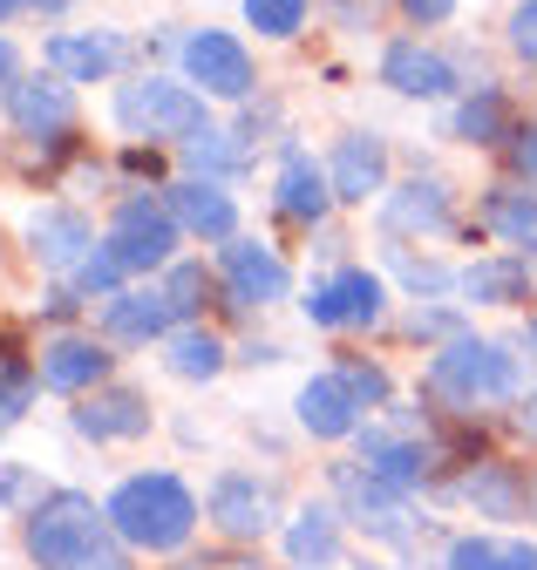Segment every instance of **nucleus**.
Segmentation results:
<instances>
[{
	"label": "nucleus",
	"instance_id": "1",
	"mask_svg": "<svg viewBox=\"0 0 537 570\" xmlns=\"http://www.w3.org/2000/svg\"><path fill=\"white\" fill-rule=\"evenodd\" d=\"M109 530L123 550H150V557H170L191 543V530L205 523V510H197V495L184 489V475L170 469H144V475H123L109 489V503H102Z\"/></svg>",
	"mask_w": 537,
	"mask_h": 570
},
{
	"label": "nucleus",
	"instance_id": "2",
	"mask_svg": "<svg viewBox=\"0 0 537 570\" xmlns=\"http://www.w3.org/2000/svg\"><path fill=\"white\" fill-rule=\"evenodd\" d=\"M21 550H28L35 570H82V563H96V557H109L123 543H116L109 517L96 510V495L48 489V503L35 517H21Z\"/></svg>",
	"mask_w": 537,
	"mask_h": 570
},
{
	"label": "nucleus",
	"instance_id": "3",
	"mask_svg": "<svg viewBox=\"0 0 537 570\" xmlns=\"http://www.w3.org/2000/svg\"><path fill=\"white\" fill-rule=\"evenodd\" d=\"M116 129L123 136H137V142H197L212 129V109L205 96H197L191 82H170V76H137V82H123L116 102H109Z\"/></svg>",
	"mask_w": 537,
	"mask_h": 570
},
{
	"label": "nucleus",
	"instance_id": "4",
	"mask_svg": "<svg viewBox=\"0 0 537 570\" xmlns=\"http://www.w3.org/2000/svg\"><path fill=\"white\" fill-rule=\"evenodd\" d=\"M429 394H442L449 407H484V401H510L517 394V361L510 346L456 333L436 361H429Z\"/></svg>",
	"mask_w": 537,
	"mask_h": 570
},
{
	"label": "nucleus",
	"instance_id": "5",
	"mask_svg": "<svg viewBox=\"0 0 537 570\" xmlns=\"http://www.w3.org/2000/svg\"><path fill=\"white\" fill-rule=\"evenodd\" d=\"M177 61H184V82L205 96V102H212V96H218V102H245V96L258 89L252 48H245L238 35H225V28H197V35H184Z\"/></svg>",
	"mask_w": 537,
	"mask_h": 570
},
{
	"label": "nucleus",
	"instance_id": "6",
	"mask_svg": "<svg viewBox=\"0 0 537 570\" xmlns=\"http://www.w3.org/2000/svg\"><path fill=\"white\" fill-rule=\"evenodd\" d=\"M177 238H184V232H177V218H170L164 197H129V204H116L102 252H109L123 272H164L170 252H177Z\"/></svg>",
	"mask_w": 537,
	"mask_h": 570
},
{
	"label": "nucleus",
	"instance_id": "7",
	"mask_svg": "<svg viewBox=\"0 0 537 570\" xmlns=\"http://www.w3.org/2000/svg\"><path fill=\"white\" fill-rule=\"evenodd\" d=\"M333 510L341 517H354L368 537H381V543H409V503L388 489V482H374L361 462H333Z\"/></svg>",
	"mask_w": 537,
	"mask_h": 570
},
{
	"label": "nucleus",
	"instance_id": "8",
	"mask_svg": "<svg viewBox=\"0 0 537 570\" xmlns=\"http://www.w3.org/2000/svg\"><path fill=\"white\" fill-rule=\"evenodd\" d=\"M354 462L374 475V482H388L394 495H409V489H422V475H429V442L416 435V421L401 414V421H388V428H361L354 435Z\"/></svg>",
	"mask_w": 537,
	"mask_h": 570
},
{
	"label": "nucleus",
	"instance_id": "9",
	"mask_svg": "<svg viewBox=\"0 0 537 570\" xmlns=\"http://www.w3.org/2000/svg\"><path fill=\"white\" fill-rule=\"evenodd\" d=\"M300 306L313 326H374L388 313V285L368 265H341L333 278H313V293Z\"/></svg>",
	"mask_w": 537,
	"mask_h": 570
},
{
	"label": "nucleus",
	"instance_id": "10",
	"mask_svg": "<svg viewBox=\"0 0 537 570\" xmlns=\"http://www.w3.org/2000/svg\"><path fill=\"white\" fill-rule=\"evenodd\" d=\"M205 523L225 537V543H258L265 530H273V489H265L258 475L245 469H225L205 495Z\"/></svg>",
	"mask_w": 537,
	"mask_h": 570
},
{
	"label": "nucleus",
	"instance_id": "11",
	"mask_svg": "<svg viewBox=\"0 0 537 570\" xmlns=\"http://www.w3.org/2000/svg\"><path fill=\"white\" fill-rule=\"evenodd\" d=\"M76 116H82L76 109V82H61L55 68H48V76H21L14 96H8V122L28 142H61V136L76 129Z\"/></svg>",
	"mask_w": 537,
	"mask_h": 570
},
{
	"label": "nucleus",
	"instance_id": "12",
	"mask_svg": "<svg viewBox=\"0 0 537 570\" xmlns=\"http://www.w3.org/2000/svg\"><path fill=\"white\" fill-rule=\"evenodd\" d=\"M89 252H96V232H89L82 210H69V204H41L35 218H28V258H35L41 272L76 278V272L89 265Z\"/></svg>",
	"mask_w": 537,
	"mask_h": 570
},
{
	"label": "nucleus",
	"instance_id": "13",
	"mask_svg": "<svg viewBox=\"0 0 537 570\" xmlns=\"http://www.w3.org/2000/svg\"><path fill=\"white\" fill-rule=\"evenodd\" d=\"M218 272H225V285H232L238 306H280V299L293 293L286 258H280L273 245H258V238H225Z\"/></svg>",
	"mask_w": 537,
	"mask_h": 570
},
{
	"label": "nucleus",
	"instance_id": "14",
	"mask_svg": "<svg viewBox=\"0 0 537 570\" xmlns=\"http://www.w3.org/2000/svg\"><path fill=\"white\" fill-rule=\"evenodd\" d=\"M326 184H333V204H374L388 197V142L374 129H348L326 157Z\"/></svg>",
	"mask_w": 537,
	"mask_h": 570
},
{
	"label": "nucleus",
	"instance_id": "15",
	"mask_svg": "<svg viewBox=\"0 0 537 570\" xmlns=\"http://www.w3.org/2000/svg\"><path fill=\"white\" fill-rule=\"evenodd\" d=\"M35 374H41L48 394H96L109 381V346L102 340H82V333H55L35 353Z\"/></svg>",
	"mask_w": 537,
	"mask_h": 570
},
{
	"label": "nucleus",
	"instance_id": "16",
	"mask_svg": "<svg viewBox=\"0 0 537 570\" xmlns=\"http://www.w3.org/2000/svg\"><path fill=\"white\" fill-rule=\"evenodd\" d=\"M381 225H388V238H442V232H456V204H449V184H436V177H409V184H394L388 197H381Z\"/></svg>",
	"mask_w": 537,
	"mask_h": 570
},
{
	"label": "nucleus",
	"instance_id": "17",
	"mask_svg": "<svg viewBox=\"0 0 537 570\" xmlns=\"http://www.w3.org/2000/svg\"><path fill=\"white\" fill-rule=\"evenodd\" d=\"M41 61L55 68L61 82H109L116 68L129 61V41L109 35V28H96V35H48L41 41Z\"/></svg>",
	"mask_w": 537,
	"mask_h": 570
},
{
	"label": "nucleus",
	"instance_id": "18",
	"mask_svg": "<svg viewBox=\"0 0 537 570\" xmlns=\"http://www.w3.org/2000/svg\"><path fill=\"white\" fill-rule=\"evenodd\" d=\"M102 333H109V340H129V346L170 340V333H177V306H170L164 285H129V293L102 299Z\"/></svg>",
	"mask_w": 537,
	"mask_h": 570
},
{
	"label": "nucleus",
	"instance_id": "19",
	"mask_svg": "<svg viewBox=\"0 0 537 570\" xmlns=\"http://www.w3.org/2000/svg\"><path fill=\"white\" fill-rule=\"evenodd\" d=\"M381 82L409 102H442V96H456V68L422 41H388L381 48Z\"/></svg>",
	"mask_w": 537,
	"mask_h": 570
},
{
	"label": "nucleus",
	"instance_id": "20",
	"mask_svg": "<svg viewBox=\"0 0 537 570\" xmlns=\"http://www.w3.org/2000/svg\"><path fill=\"white\" fill-rule=\"evenodd\" d=\"M164 204H170L177 232H191V238H212V245L238 238V204H232L218 184H205V177H177V184L164 190Z\"/></svg>",
	"mask_w": 537,
	"mask_h": 570
},
{
	"label": "nucleus",
	"instance_id": "21",
	"mask_svg": "<svg viewBox=\"0 0 537 570\" xmlns=\"http://www.w3.org/2000/svg\"><path fill=\"white\" fill-rule=\"evenodd\" d=\"M293 414H300V428H306L313 442H354V435H361V401L348 394L341 374H313V381L300 387Z\"/></svg>",
	"mask_w": 537,
	"mask_h": 570
},
{
	"label": "nucleus",
	"instance_id": "22",
	"mask_svg": "<svg viewBox=\"0 0 537 570\" xmlns=\"http://www.w3.org/2000/svg\"><path fill=\"white\" fill-rule=\"evenodd\" d=\"M76 435H89V442H137V435H150V401L137 387H96L76 407Z\"/></svg>",
	"mask_w": 537,
	"mask_h": 570
},
{
	"label": "nucleus",
	"instance_id": "23",
	"mask_svg": "<svg viewBox=\"0 0 537 570\" xmlns=\"http://www.w3.org/2000/svg\"><path fill=\"white\" fill-rule=\"evenodd\" d=\"M462 495H469L477 517H497V523H524L530 517V482L510 462H477L462 475Z\"/></svg>",
	"mask_w": 537,
	"mask_h": 570
},
{
	"label": "nucleus",
	"instance_id": "24",
	"mask_svg": "<svg viewBox=\"0 0 537 570\" xmlns=\"http://www.w3.org/2000/svg\"><path fill=\"white\" fill-rule=\"evenodd\" d=\"M280 210L293 225H326V210H333V184L306 150H286L280 164Z\"/></svg>",
	"mask_w": 537,
	"mask_h": 570
},
{
	"label": "nucleus",
	"instance_id": "25",
	"mask_svg": "<svg viewBox=\"0 0 537 570\" xmlns=\"http://www.w3.org/2000/svg\"><path fill=\"white\" fill-rule=\"evenodd\" d=\"M286 557L300 570H333V563H341V510H333V503H306L286 523Z\"/></svg>",
	"mask_w": 537,
	"mask_h": 570
},
{
	"label": "nucleus",
	"instance_id": "26",
	"mask_svg": "<svg viewBox=\"0 0 537 570\" xmlns=\"http://www.w3.org/2000/svg\"><path fill=\"white\" fill-rule=\"evenodd\" d=\"M456 293L477 306H524L530 299V265L524 258H477L456 272Z\"/></svg>",
	"mask_w": 537,
	"mask_h": 570
},
{
	"label": "nucleus",
	"instance_id": "27",
	"mask_svg": "<svg viewBox=\"0 0 537 570\" xmlns=\"http://www.w3.org/2000/svg\"><path fill=\"white\" fill-rule=\"evenodd\" d=\"M484 225H490L504 245H517V252L537 258V184H497V190L484 197Z\"/></svg>",
	"mask_w": 537,
	"mask_h": 570
},
{
	"label": "nucleus",
	"instance_id": "28",
	"mask_svg": "<svg viewBox=\"0 0 537 570\" xmlns=\"http://www.w3.org/2000/svg\"><path fill=\"white\" fill-rule=\"evenodd\" d=\"M164 367H170L177 381H218V374H225V340H218L212 326H177V333L164 340Z\"/></svg>",
	"mask_w": 537,
	"mask_h": 570
},
{
	"label": "nucleus",
	"instance_id": "29",
	"mask_svg": "<svg viewBox=\"0 0 537 570\" xmlns=\"http://www.w3.org/2000/svg\"><path fill=\"white\" fill-rule=\"evenodd\" d=\"M517 122H510V102L484 82L477 96H469V102H456V116H449V136L456 142H504Z\"/></svg>",
	"mask_w": 537,
	"mask_h": 570
},
{
	"label": "nucleus",
	"instance_id": "30",
	"mask_svg": "<svg viewBox=\"0 0 537 570\" xmlns=\"http://www.w3.org/2000/svg\"><path fill=\"white\" fill-rule=\"evenodd\" d=\"M184 164H191V177L218 184V177H232L245 164V142H232V129H205L197 142H184Z\"/></svg>",
	"mask_w": 537,
	"mask_h": 570
},
{
	"label": "nucleus",
	"instance_id": "31",
	"mask_svg": "<svg viewBox=\"0 0 537 570\" xmlns=\"http://www.w3.org/2000/svg\"><path fill=\"white\" fill-rule=\"evenodd\" d=\"M35 394H41V374H35L28 361H14V353H0V428L21 421Z\"/></svg>",
	"mask_w": 537,
	"mask_h": 570
},
{
	"label": "nucleus",
	"instance_id": "32",
	"mask_svg": "<svg viewBox=\"0 0 537 570\" xmlns=\"http://www.w3.org/2000/svg\"><path fill=\"white\" fill-rule=\"evenodd\" d=\"M388 258H394L401 278H409V293H416V299H449V293H456V272H449V265H436V258H409L401 245H388Z\"/></svg>",
	"mask_w": 537,
	"mask_h": 570
},
{
	"label": "nucleus",
	"instance_id": "33",
	"mask_svg": "<svg viewBox=\"0 0 537 570\" xmlns=\"http://www.w3.org/2000/svg\"><path fill=\"white\" fill-rule=\"evenodd\" d=\"M245 21L265 35V41H293L306 28V0H245Z\"/></svg>",
	"mask_w": 537,
	"mask_h": 570
},
{
	"label": "nucleus",
	"instance_id": "34",
	"mask_svg": "<svg viewBox=\"0 0 537 570\" xmlns=\"http://www.w3.org/2000/svg\"><path fill=\"white\" fill-rule=\"evenodd\" d=\"M41 503H48L41 475L28 462H0V510H8V517H35Z\"/></svg>",
	"mask_w": 537,
	"mask_h": 570
},
{
	"label": "nucleus",
	"instance_id": "35",
	"mask_svg": "<svg viewBox=\"0 0 537 570\" xmlns=\"http://www.w3.org/2000/svg\"><path fill=\"white\" fill-rule=\"evenodd\" d=\"M205 265H164V293H170V306H177V320H191L197 306H205Z\"/></svg>",
	"mask_w": 537,
	"mask_h": 570
},
{
	"label": "nucleus",
	"instance_id": "36",
	"mask_svg": "<svg viewBox=\"0 0 537 570\" xmlns=\"http://www.w3.org/2000/svg\"><path fill=\"white\" fill-rule=\"evenodd\" d=\"M76 293H82V299H116V293H123V265H116L102 245H96V252H89V265L76 272Z\"/></svg>",
	"mask_w": 537,
	"mask_h": 570
},
{
	"label": "nucleus",
	"instance_id": "37",
	"mask_svg": "<svg viewBox=\"0 0 537 570\" xmlns=\"http://www.w3.org/2000/svg\"><path fill=\"white\" fill-rule=\"evenodd\" d=\"M333 374L348 381V394H354L361 407H388V394H394V387H388V374H381L374 361H341V367H333Z\"/></svg>",
	"mask_w": 537,
	"mask_h": 570
},
{
	"label": "nucleus",
	"instance_id": "38",
	"mask_svg": "<svg viewBox=\"0 0 537 570\" xmlns=\"http://www.w3.org/2000/svg\"><path fill=\"white\" fill-rule=\"evenodd\" d=\"M442 570H504V543H490V537H456L442 550Z\"/></svg>",
	"mask_w": 537,
	"mask_h": 570
},
{
	"label": "nucleus",
	"instance_id": "39",
	"mask_svg": "<svg viewBox=\"0 0 537 570\" xmlns=\"http://www.w3.org/2000/svg\"><path fill=\"white\" fill-rule=\"evenodd\" d=\"M504 157H510V170H517V177H530V184H537V122H517V129L504 136Z\"/></svg>",
	"mask_w": 537,
	"mask_h": 570
},
{
	"label": "nucleus",
	"instance_id": "40",
	"mask_svg": "<svg viewBox=\"0 0 537 570\" xmlns=\"http://www.w3.org/2000/svg\"><path fill=\"white\" fill-rule=\"evenodd\" d=\"M510 48H517V61L537 68V0H517L510 8Z\"/></svg>",
	"mask_w": 537,
	"mask_h": 570
},
{
	"label": "nucleus",
	"instance_id": "41",
	"mask_svg": "<svg viewBox=\"0 0 537 570\" xmlns=\"http://www.w3.org/2000/svg\"><path fill=\"white\" fill-rule=\"evenodd\" d=\"M184 570H265L245 543H225V550H205V557H191Z\"/></svg>",
	"mask_w": 537,
	"mask_h": 570
},
{
	"label": "nucleus",
	"instance_id": "42",
	"mask_svg": "<svg viewBox=\"0 0 537 570\" xmlns=\"http://www.w3.org/2000/svg\"><path fill=\"white\" fill-rule=\"evenodd\" d=\"M409 333H416V340H456V333H462V320H456V313H442V306H416Z\"/></svg>",
	"mask_w": 537,
	"mask_h": 570
},
{
	"label": "nucleus",
	"instance_id": "43",
	"mask_svg": "<svg viewBox=\"0 0 537 570\" xmlns=\"http://www.w3.org/2000/svg\"><path fill=\"white\" fill-rule=\"evenodd\" d=\"M401 14H409L416 28H442L456 14V0H401Z\"/></svg>",
	"mask_w": 537,
	"mask_h": 570
},
{
	"label": "nucleus",
	"instance_id": "44",
	"mask_svg": "<svg viewBox=\"0 0 537 570\" xmlns=\"http://www.w3.org/2000/svg\"><path fill=\"white\" fill-rule=\"evenodd\" d=\"M14 82H21V55H14V41H8V35H0V109H8Z\"/></svg>",
	"mask_w": 537,
	"mask_h": 570
},
{
	"label": "nucleus",
	"instance_id": "45",
	"mask_svg": "<svg viewBox=\"0 0 537 570\" xmlns=\"http://www.w3.org/2000/svg\"><path fill=\"white\" fill-rule=\"evenodd\" d=\"M504 570H537V543H504Z\"/></svg>",
	"mask_w": 537,
	"mask_h": 570
},
{
	"label": "nucleus",
	"instance_id": "46",
	"mask_svg": "<svg viewBox=\"0 0 537 570\" xmlns=\"http://www.w3.org/2000/svg\"><path fill=\"white\" fill-rule=\"evenodd\" d=\"M82 570H129V557H123V550H109V557H96V563H82Z\"/></svg>",
	"mask_w": 537,
	"mask_h": 570
},
{
	"label": "nucleus",
	"instance_id": "47",
	"mask_svg": "<svg viewBox=\"0 0 537 570\" xmlns=\"http://www.w3.org/2000/svg\"><path fill=\"white\" fill-rule=\"evenodd\" d=\"M35 14H61V8H76V0H28Z\"/></svg>",
	"mask_w": 537,
	"mask_h": 570
},
{
	"label": "nucleus",
	"instance_id": "48",
	"mask_svg": "<svg viewBox=\"0 0 537 570\" xmlns=\"http://www.w3.org/2000/svg\"><path fill=\"white\" fill-rule=\"evenodd\" d=\"M524 428H530V435H537V394H524V414H517Z\"/></svg>",
	"mask_w": 537,
	"mask_h": 570
},
{
	"label": "nucleus",
	"instance_id": "49",
	"mask_svg": "<svg viewBox=\"0 0 537 570\" xmlns=\"http://www.w3.org/2000/svg\"><path fill=\"white\" fill-rule=\"evenodd\" d=\"M21 8H28V0H0V28H8V21H14Z\"/></svg>",
	"mask_w": 537,
	"mask_h": 570
},
{
	"label": "nucleus",
	"instance_id": "50",
	"mask_svg": "<svg viewBox=\"0 0 537 570\" xmlns=\"http://www.w3.org/2000/svg\"><path fill=\"white\" fill-rule=\"evenodd\" d=\"M530 340H537V320H530Z\"/></svg>",
	"mask_w": 537,
	"mask_h": 570
}]
</instances>
